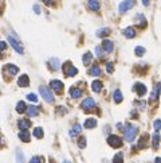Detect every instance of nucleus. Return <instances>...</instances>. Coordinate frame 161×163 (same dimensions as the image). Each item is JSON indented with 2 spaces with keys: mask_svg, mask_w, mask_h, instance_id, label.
I'll use <instances>...</instances> for the list:
<instances>
[{
  "mask_svg": "<svg viewBox=\"0 0 161 163\" xmlns=\"http://www.w3.org/2000/svg\"><path fill=\"white\" fill-rule=\"evenodd\" d=\"M137 132H138V128L136 126H133V124L128 123L124 128V136H125V140L126 142H133L134 138H136Z\"/></svg>",
  "mask_w": 161,
  "mask_h": 163,
  "instance_id": "nucleus-1",
  "label": "nucleus"
},
{
  "mask_svg": "<svg viewBox=\"0 0 161 163\" xmlns=\"http://www.w3.org/2000/svg\"><path fill=\"white\" fill-rule=\"evenodd\" d=\"M8 41H10V45L11 47H14V50L19 54H23L24 53V49H23V45L20 43V41L18 39V37H15L14 34H10L8 35Z\"/></svg>",
  "mask_w": 161,
  "mask_h": 163,
  "instance_id": "nucleus-2",
  "label": "nucleus"
},
{
  "mask_svg": "<svg viewBox=\"0 0 161 163\" xmlns=\"http://www.w3.org/2000/svg\"><path fill=\"white\" fill-rule=\"evenodd\" d=\"M39 90H40V95H42V97L46 100L47 103H52L54 101V93H52V90L50 88H47V86H40L39 88Z\"/></svg>",
  "mask_w": 161,
  "mask_h": 163,
  "instance_id": "nucleus-3",
  "label": "nucleus"
},
{
  "mask_svg": "<svg viewBox=\"0 0 161 163\" xmlns=\"http://www.w3.org/2000/svg\"><path fill=\"white\" fill-rule=\"evenodd\" d=\"M134 0H124V2L121 3L120 6H118V11H120L121 14H125L126 11H129L130 8H133L134 7Z\"/></svg>",
  "mask_w": 161,
  "mask_h": 163,
  "instance_id": "nucleus-4",
  "label": "nucleus"
},
{
  "mask_svg": "<svg viewBox=\"0 0 161 163\" xmlns=\"http://www.w3.org/2000/svg\"><path fill=\"white\" fill-rule=\"evenodd\" d=\"M107 143H109L110 146L113 147V148H118V147L122 146V140L121 138H118L117 135H110L109 138H107Z\"/></svg>",
  "mask_w": 161,
  "mask_h": 163,
  "instance_id": "nucleus-5",
  "label": "nucleus"
},
{
  "mask_svg": "<svg viewBox=\"0 0 161 163\" xmlns=\"http://www.w3.org/2000/svg\"><path fill=\"white\" fill-rule=\"evenodd\" d=\"M50 88H51V90H55V92L60 93V92L63 90L64 85H63L62 81H59V80H52L51 84H50Z\"/></svg>",
  "mask_w": 161,
  "mask_h": 163,
  "instance_id": "nucleus-6",
  "label": "nucleus"
},
{
  "mask_svg": "<svg viewBox=\"0 0 161 163\" xmlns=\"http://www.w3.org/2000/svg\"><path fill=\"white\" fill-rule=\"evenodd\" d=\"M82 108H83V109H86V111H90V109H93V108H95L94 99H91V97H86V99L82 101Z\"/></svg>",
  "mask_w": 161,
  "mask_h": 163,
  "instance_id": "nucleus-7",
  "label": "nucleus"
},
{
  "mask_svg": "<svg viewBox=\"0 0 161 163\" xmlns=\"http://www.w3.org/2000/svg\"><path fill=\"white\" fill-rule=\"evenodd\" d=\"M64 68H67V69H63V72L66 70V76H67V77H74L76 73H78L76 68L72 66L71 62H66V64H64Z\"/></svg>",
  "mask_w": 161,
  "mask_h": 163,
  "instance_id": "nucleus-8",
  "label": "nucleus"
},
{
  "mask_svg": "<svg viewBox=\"0 0 161 163\" xmlns=\"http://www.w3.org/2000/svg\"><path fill=\"white\" fill-rule=\"evenodd\" d=\"M101 47L103 49V51H105V53H112L113 49H114V45H113V42L110 39H105Z\"/></svg>",
  "mask_w": 161,
  "mask_h": 163,
  "instance_id": "nucleus-9",
  "label": "nucleus"
},
{
  "mask_svg": "<svg viewBox=\"0 0 161 163\" xmlns=\"http://www.w3.org/2000/svg\"><path fill=\"white\" fill-rule=\"evenodd\" d=\"M134 90H136V93H137V95H138L140 97H142L145 93H147V86H145L144 84L137 82L136 85H134Z\"/></svg>",
  "mask_w": 161,
  "mask_h": 163,
  "instance_id": "nucleus-10",
  "label": "nucleus"
},
{
  "mask_svg": "<svg viewBox=\"0 0 161 163\" xmlns=\"http://www.w3.org/2000/svg\"><path fill=\"white\" fill-rule=\"evenodd\" d=\"M19 139H20L22 142L28 143L30 140H31V134H30L28 131H26V130H20V132H19Z\"/></svg>",
  "mask_w": 161,
  "mask_h": 163,
  "instance_id": "nucleus-11",
  "label": "nucleus"
},
{
  "mask_svg": "<svg viewBox=\"0 0 161 163\" xmlns=\"http://www.w3.org/2000/svg\"><path fill=\"white\" fill-rule=\"evenodd\" d=\"M18 85H19V86H22V88L28 86V85H30L28 76H27V74H22L20 77H19V80H18Z\"/></svg>",
  "mask_w": 161,
  "mask_h": 163,
  "instance_id": "nucleus-12",
  "label": "nucleus"
},
{
  "mask_svg": "<svg viewBox=\"0 0 161 163\" xmlns=\"http://www.w3.org/2000/svg\"><path fill=\"white\" fill-rule=\"evenodd\" d=\"M19 128L20 130H27V128H30L31 127V121H30L28 119H22V120H19Z\"/></svg>",
  "mask_w": 161,
  "mask_h": 163,
  "instance_id": "nucleus-13",
  "label": "nucleus"
},
{
  "mask_svg": "<svg viewBox=\"0 0 161 163\" xmlns=\"http://www.w3.org/2000/svg\"><path fill=\"white\" fill-rule=\"evenodd\" d=\"M26 111L28 116H38V113H39V108L35 105H30L28 108H26Z\"/></svg>",
  "mask_w": 161,
  "mask_h": 163,
  "instance_id": "nucleus-14",
  "label": "nucleus"
},
{
  "mask_svg": "<svg viewBox=\"0 0 161 163\" xmlns=\"http://www.w3.org/2000/svg\"><path fill=\"white\" fill-rule=\"evenodd\" d=\"M124 35L126 38H134L136 37V30H134L133 27H126L124 30Z\"/></svg>",
  "mask_w": 161,
  "mask_h": 163,
  "instance_id": "nucleus-15",
  "label": "nucleus"
},
{
  "mask_svg": "<svg viewBox=\"0 0 161 163\" xmlns=\"http://www.w3.org/2000/svg\"><path fill=\"white\" fill-rule=\"evenodd\" d=\"M95 126H97V120L95 119H87L85 124H83V127H85L86 130H91V128H94Z\"/></svg>",
  "mask_w": 161,
  "mask_h": 163,
  "instance_id": "nucleus-16",
  "label": "nucleus"
},
{
  "mask_svg": "<svg viewBox=\"0 0 161 163\" xmlns=\"http://www.w3.org/2000/svg\"><path fill=\"white\" fill-rule=\"evenodd\" d=\"M87 6L91 11H98L99 10V2L98 0H89L87 2Z\"/></svg>",
  "mask_w": 161,
  "mask_h": 163,
  "instance_id": "nucleus-17",
  "label": "nucleus"
},
{
  "mask_svg": "<svg viewBox=\"0 0 161 163\" xmlns=\"http://www.w3.org/2000/svg\"><path fill=\"white\" fill-rule=\"evenodd\" d=\"M82 93H83V90L79 88H71V90H70V95L72 99H78V97L82 96Z\"/></svg>",
  "mask_w": 161,
  "mask_h": 163,
  "instance_id": "nucleus-18",
  "label": "nucleus"
},
{
  "mask_svg": "<svg viewBox=\"0 0 161 163\" xmlns=\"http://www.w3.org/2000/svg\"><path fill=\"white\" fill-rule=\"evenodd\" d=\"M109 34H110V29H107V27H102V29L97 30V37H99V38L107 37Z\"/></svg>",
  "mask_w": 161,
  "mask_h": 163,
  "instance_id": "nucleus-19",
  "label": "nucleus"
},
{
  "mask_svg": "<svg viewBox=\"0 0 161 163\" xmlns=\"http://www.w3.org/2000/svg\"><path fill=\"white\" fill-rule=\"evenodd\" d=\"M101 68L98 66V65H93V66L90 68V70H89V74L90 76H101Z\"/></svg>",
  "mask_w": 161,
  "mask_h": 163,
  "instance_id": "nucleus-20",
  "label": "nucleus"
},
{
  "mask_svg": "<svg viewBox=\"0 0 161 163\" xmlns=\"http://www.w3.org/2000/svg\"><path fill=\"white\" fill-rule=\"evenodd\" d=\"M91 88H93V90L95 92V93H98V92H101L102 90V88H103V85H102V82L99 80H95L93 84H91Z\"/></svg>",
  "mask_w": 161,
  "mask_h": 163,
  "instance_id": "nucleus-21",
  "label": "nucleus"
},
{
  "mask_svg": "<svg viewBox=\"0 0 161 163\" xmlns=\"http://www.w3.org/2000/svg\"><path fill=\"white\" fill-rule=\"evenodd\" d=\"M159 93H160V82H157L155 86V90H153V95L151 96V100L157 101V100H159Z\"/></svg>",
  "mask_w": 161,
  "mask_h": 163,
  "instance_id": "nucleus-22",
  "label": "nucleus"
},
{
  "mask_svg": "<svg viewBox=\"0 0 161 163\" xmlns=\"http://www.w3.org/2000/svg\"><path fill=\"white\" fill-rule=\"evenodd\" d=\"M4 69L10 72L11 76H15L19 73V69H18V66H15V65H7V66H4Z\"/></svg>",
  "mask_w": 161,
  "mask_h": 163,
  "instance_id": "nucleus-23",
  "label": "nucleus"
},
{
  "mask_svg": "<svg viewBox=\"0 0 161 163\" xmlns=\"http://www.w3.org/2000/svg\"><path fill=\"white\" fill-rule=\"evenodd\" d=\"M50 64H51L54 70H58L59 66H60V62H59L58 58H51V59H50Z\"/></svg>",
  "mask_w": 161,
  "mask_h": 163,
  "instance_id": "nucleus-24",
  "label": "nucleus"
},
{
  "mask_svg": "<svg viewBox=\"0 0 161 163\" xmlns=\"http://www.w3.org/2000/svg\"><path fill=\"white\" fill-rule=\"evenodd\" d=\"M113 99H114V101L116 103H121L122 101V99H124V96H122V93H121V90H117L114 92V95H113Z\"/></svg>",
  "mask_w": 161,
  "mask_h": 163,
  "instance_id": "nucleus-25",
  "label": "nucleus"
},
{
  "mask_svg": "<svg viewBox=\"0 0 161 163\" xmlns=\"http://www.w3.org/2000/svg\"><path fill=\"white\" fill-rule=\"evenodd\" d=\"M34 136H35L36 139H42V138H43V128L36 127L35 130H34Z\"/></svg>",
  "mask_w": 161,
  "mask_h": 163,
  "instance_id": "nucleus-26",
  "label": "nucleus"
},
{
  "mask_svg": "<svg viewBox=\"0 0 161 163\" xmlns=\"http://www.w3.org/2000/svg\"><path fill=\"white\" fill-rule=\"evenodd\" d=\"M26 104L24 101H19L18 103V105H16V112H19V113H24L26 112Z\"/></svg>",
  "mask_w": 161,
  "mask_h": 163,
  "instance_id": "nucleus-27",
  "label": "nucleus"
},
{
  "mask_svg": "<svg viewBox=\"0 0 161 163\" xmlns=\"http://www.w3.org/2000/svg\"><path fill=\"white\" fill-rule=\"evenodd\" d=\"M16 162L18 163H24V156L20 148H16Z\"/></svg>",
  "mask_w": 161,
  "mask_h": 163,
  "instance_id": "nucleus-28",
  "label": "nucleus"
},
{
  "mask_svg": "<svg viewBox=\"0 0 161 163\" xmlns=\"http://www.w3.org/2000/svg\"><path fill=\"white\" fill-rule=\"evenodd\" d=\"M136 20L141 23L142 24V27H147V20H145V18H144V15L142 14H137L136 15Z\"/></svg>",
  "mask_w": 161,
  "mask_h": 163,
  "instance_id": "nucleus-29",
  "label": "nucleus"
},
{
  "mask_svg": "<svg viewBox=\"0 0 161 163\" xmlns=\"http://www.w3.org/2000/svg\"><path fill=\"white\" fill-rule=\"evenodd\" d=\"M91 58H93V55H91V53L87 51V53L85 54V55H83V59H82L83 65H89L90 62H91Z\"/></svg>",
  "mask_w": 161,
  "mask_h": 163,
  "instance_id": "nucleus-30",
  "label": "nucleus"
},
{
  "mask_svg": "<svg viewBox=\"0 0 161 163\" xmlns=\"http://www.w3.org/2000/svg\"><path fill=\"white\" fill-rule=\"evenodd\" d=\"M80 126L79 124H75V126H72V130L70 131V136H74V135H76V134H79L80 132Z\"/></svg>",
  "mask_w": 161,
  "mask_h": 163,
  "instance_id": "nucleus-31",
  "label": "nucleus"
},
{
  "mask_svg": "<svg viewBox=\"0 0 161 163\" xmlns=\"http://www.w3.org/2000/svg\"><path fill=\"white\" fill-rule=\"evenodd\" d=\"M122 162H124V154L122 152L116 154V156L113 159V163H122Z\"/></svg>",
  "mask_w": 161,
  "mask_h": 163,
  "instance_id": "nucleus-32",
  "label": "nucleus"
},
{
  "mask_svg": "<svg viewBox=\"0 0 161 163\" xmlns=\"http://www.w3.org/2000/svg\"><path fill=\"white\" fill-rule=\"evenodd\" d=\"M86 143H87L86 136H80V138L78 139V147H79V148H85V147H86Z\"/></svg>",
  "mask_w": 161,
  "mask_h": 163,
  "instance_id": "nucleus-33",
  "label": "nucleus"
},
{
  "mask_svg": "<svg viewBox=\"0 0 161 163\" xmlns=\"http://www.w3.org/2000/svg\"><path fill=\"white\" fill-rule=\"evenodd\" d=\"M159 140H160V135H159V132H156L153 135V147H155V148H159Z\"/></svg>",
  "mask_w": 161,
  "mask_h": 163,
  "instance_id": "nucleus-34",
  "label": "nucleus"
},
{
  "mask_svg": "<svg viewBox=\"0 0 161 163\" xmlns=\"http://www.w3.org/2000/svg\"><path fill=\"white\" fill-rule=\"evenodd\" d=\"M147 140H148V135H145V136H142L138 140V147H141V148H144L145 146H147Z\"/></svg>",
  "mask_w": 161,
  "mask_h": 163,
  "instance_id": "nucleus-35",
  "label": "nucleus"
},
{
  "mask_svg": "<svg viewBox=\"0 0 161 163\" xmlns=\"http://www.w3.org/2000/svg\"><path fill=\"white\" fill-rule=\"evenodd\" d=\"M95 54H97L98 58H103V55H105V51L102 50L101 46H97V47H95Z\"/></svg>",
  "mask_w": 161,
  "mask_h": 163,
  "instance_id": "nucleus-36",
  "label": "nucleus"
},
{
  "mask_svg": "<svg viewBox=\"0 0 161 163\" xmlns=\"http://www.w3.org/2000/svg\"><path fill=\"white\" fill-rule=\"evenodd\" d=\"M134 53H136V55L141 57V55H144V54H145V49L141 47V46H137L136 50H134Z\"/></svg>",
  "mask_w": 161,
  "mask_h": 163,
  "instance_id": "nucleus-37",
  "label": "nucleus"
},
{
  "mask_svg": "<svg viewBox=\"0 0 161 163\" xmlns=\"http://www.w3.org/2000/svg\"><path fill=\"white\" fill-rule=\"evenodd\" d=\"M30 163H44V159L40 158V156H32Z\"/></svg>",
  "mask_w": 161,
  "mask_h": 163,
  "instance_id": "nucleus-38",
  "label": "nucleus"
},
{
  "mask_svg": "<svg viewBox=\"0 0 161 163\" xmlns=\"http://www.w3.org/2000/svg\"><path fill=\"white\" fill-rule=\"evenodd\" d=\"M27 100H30L31 103H36L38 97H36V95H34V93H30V95H27Z\"/></svg>",
  "mask_w": 161,
  "mask_h": 163,
  "instance_id": "nucleus-39",
  "label": "nucleus"
},
{
  "mask_svg": "<svg viewBox=\"0 0 161 163\" xmlns=\"http://www.w3.org/2000/svg\"><path fill=\"white\" fill-rule=\"evenodd\" d=\"M113 70H114L113 64H112V62H107V64H106V72L107 73H113Z\"/></svg>",
  "mask_w": 161,
  "mask_h": 163,
  "instance_id": "nucleus-40",
  "label": "nucleus"
},
{
  "mask_svg": "<svg viewBox=\"0 0 161 163\" xmlns=\"http://www.w3.org/2000/svg\"><path fill=\"white\" fill-rule=\"evenodd\" d=\"M160 126H161V121H160V120H156V121H155V130H156V132H159Z\"/></svg>",
  "mask_w": 161,
  "mask_h": 163,
  "instance_id": "nucleus-41",
  "label": "nucleus"
},
{
  "mask_svg": "<svg viewBox=\"0 0 161 163\" xmlns=\"http://www.w3.org/2000/svg\"><path fill=\"white\" fill-rule=\"evenodd\" d=\"M6 49H7V43L3 41H0V51H3V50H6Z\"/></svg>",
  "mask_w": 161,
  "mask_h": 163,
  "instance_id": "nucleus-42",
  "label": "nucleus"
},
{
  "mask_svg": "<svg viewBox=\"0 0 161 163\" xmlns=\"http://www.w3.org/2000/svg\"><path fill=\"white\" fill-rule=\"evenodd\" d=\"M141 2H142V4H144L145 7H148L149 4H151V0H141Z\"/></svg>",
  "mask_w": 161,
  "mask_h": 163,
  "instance_id": "nucleus-43",
  "label": "nucleus"
},
{
  "mask_svg": "<svg viewBox=\"0 0 161 163\" xmlns=\"http://www.w3.org/2000/svg\"><path fill=\"white\" fill-rule=\"evenodd\" d=\"M34 11H35L36 14H40V8H39V6H38V4H36V6H34Z\"/></svg>",
  "mask_w": 161,
  "mask_h": 163,
  "instance_id": "nucleus-44",
  "label": "nucleus"
},
{
  "mask_svg": "<svg viewBox=\"0 0 161 163\" xmlns=\"http://www.w3.org/2000/svg\"><path fill=\"white\" fill-rule=\"evenodd\" d=\"M43 2H44V4H47V6H52L54 0H43Z\"/></svg>",
  "mask_w": 161,
  "mask_h": 163,
  "instance_id": "nucleus-45",
  "label": "nucleus"
},
{
  "mask_svg": "<svg viewBox=\"0 0 161 163\" xmlns=\"http://www.w3.org/2000/svg\"><path fill=\"white\" fill-rule=\"evenodd\" d=\"M155 163H161V158H160V156H157V158H156V161H155Z\"/></svg>",
  "mask_w": 161,
  "mask_h": 163,
  "instance_id": "nucleus-46",
  "label": "nucleus"
},
{
  "mask_svg": "<svg viewBox=\"0 0 161 163\" xmlns=\"http://www.w3.org/2000/svg\"><path fill=\"white\" fill-rule=\"evenodd\" d=\"M63 163H71L70 161H63Z\"/></svg>",
  "mask_w": 161,
  "mask_h": 163,
  "instance_id": "nucleus-47",
  "label": "nucleus"
},
{
  "mask_svg": "<svg viewBox=\"0 0 161 163\" xmlns=\"http://www.w3.org/2000/svg\"><path fill=\"white\" fill-rule=\"evenodd\" d=\"M0 142H2V138H0Z\"/></svg>",
  "mask_w": 161,
  "mask_h": 163,
  "instance_id": "nucleus-48",
  "label": "nucleus"
}]
</instances>
